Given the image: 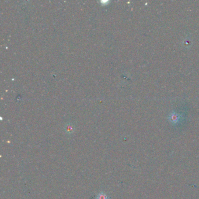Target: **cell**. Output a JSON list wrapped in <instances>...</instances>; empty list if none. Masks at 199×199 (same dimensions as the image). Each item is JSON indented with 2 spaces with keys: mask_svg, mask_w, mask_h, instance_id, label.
<instances>
[{
  "mask_svg": "<svg viewBox=\"0 0 199 199\" xmlns=\"http://www.w3.org/2000/svg\"><path fill=\"white\" fill-rule=\"evenodd\" d=\"M95 199H110V197L106 193L101 192L96 194Z\"/></svg>",
  "mask_w": 199,
  "mask_h": 199,
  "instance_id": "cell-1",
  "label": "cell"
},
{
  "mask_svg": "<svg viewBox=\"0 0 199 199\" xmlns=\"http://www.w3.org/2000/svg\"><path fill=\"white\" fill-rule=\"evenodd\" d=\"M73 130H74V128H73V127L71 126H67L66 128V131L68 133H71L73 131Z\"/></svg>",
  "mask_w": 199,
  "mask_h": 199,
  "instance_id": "cell-2",
  "label": "cell"
}]
</instances>
